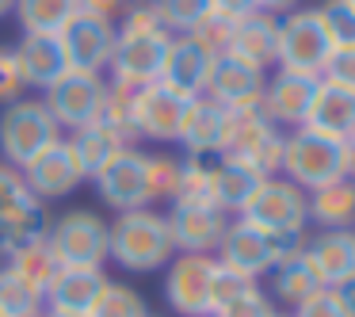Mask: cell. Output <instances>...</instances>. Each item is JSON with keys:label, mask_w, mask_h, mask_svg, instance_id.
I'll use <instances>...</instances> for the list:
<instances>
[{"label": "cell", "mask_w": 355, "mask_h": 317, "mask_svg": "<svg viewBox=\"0 0 355 317\" xmlns=\"http://www.w3.org/2000/svg\"><path fill=\"white\" fill-rule=\"evenodd\" d=\"M302 126L313 130V134H324V138L352 142L355 138V92L321 80V85H317V96H313V108H309V115Z\"/></svg>", "instance_id": "cell-21"}, {"label": "cell", "mask_w": 355, "mask_h": 317, "mask_svg": "<svg viewBox=\"0 0 355 317\" xmlns=\"http://www.w3.org/2000/svg\"><path fill=\"white\" fill-rule=\"evenodd\" d=\"M50 317H69V314H50Z\"/></svg>", "instance_id": "cell-53"}, {"label": "cell", "mask_w": 355, "mask_h": 317, "mask_svg": "<svg viewBox=\"0 0 355 317\" xmlns=\"http://www.w3.org/2000/svg\"><path fill=\"white\" fill-rule=\"evenodd\" d=\"M187 96L172 92L164 80L146 88H134V108H130V123H134V138L138 142H157V146H172L180 138L184 126V111H187Z\"/></svg>", "instance_id": "cell-10"}, {"label": "cell", "mask_w": 355, "mask_h": 317, "mask_svg": "<svg viewBox=\"0 0 355 317\" xmlns=\"http://www.w3.org/2000/svg\"><path fill=\"white\" fill-rule=\"evenodd\" d=\"M283 142H286V134L279 130L260 108L225 111L218 157L252 164L260 176H279V164H283Z\"/></svg>", "instance_id": "cell-3"}, {"label": "cell", "mask_w": 355, "mask_h": 317, "mask_svg": "<svg viewBox=\"0 0 355 317\" xmlns=\"http://www.w3.org/2000/svg\"><path fill=\"white\" fill-rule=\"evenodd\" d=\"M103 85L107 80L100 73H80V69H65L54 85L42 92V103L54 115V123L65 130H80L85 123H96V111L103 100Z\"/></svg>", "instance_id": "cell-11"}, {"label": "cell", "mask_w": 355, "mask_h": 317, "mask_svg": "<svg viewBox=\"0 0 355 317\" xmlns=\"http://www.w3.org/2000/svg\"><path fill=\"white\" fill-rule=\"evenodd\" d=\"M214 12H222L230 19H241L248 12H256V0H214Z\"/></svg>", "instance_id": "cell-47"}, {"label": "cell", "mask_w": 355, "mask_h": 317, "mask_svg": "<svg viewBox=\"0 0 355 317\" xmlns=\"http://www.w3.org/2000/svg\"><path fill=\"white\" fill-rule=\"evenodd\" d=\"M168 233L176 252H191V256H214L222 245V233L230 225L225 210L210 207V203H168Z\"/></svg>", "instance_id": "cell-14"}, {"label": "cell", "mask_w": 355, "mask_h": 317, "mask_svg": "<svg viewBox=\"0 0 355 317\" xmlns=\"http://www.w3.org/2000/svg\"><path fill=\"white\" fill-rule=\"evenodd\" d=\"M271 314H275L271 298L260 291V286H252V291H245L241 298H233L230 306H222L214 317H271Z\"/></svg>", "instance_id": "cell-43"}, {"label": "cell", "mask_w": 355, "mask_h": 317, "mask_svg": "<svg viewBox=\"0 0 355 317\" xmlns=\"http://www.w3.org/2000/svg\"><path fill=\"white\" fill-rule=\"evenodd\" d=\"M352 241H355V230H352Z\"/></svg>", "instance_id": "cell-56"}, {"label": "cell", "mask_w": 355, "mask_h": 317, "mask_svg": "<svg viewBox=\"0 0 355 317\" xmlns=\"http://www.w3.org/2000/svg\"><path fill=\"white\" fill-rule=\"evenodd\" d=\"M42 306V294L27 279H19L8 264H0V314L4 317H27Z\"/></svg>", "instance_id": "cell-35"}, {"label": "cell", "mask_w": 355, "mask_h": 317, "mask_svg": "<svg viewBox=\"0 0 355 317\" xmlns=\"http://www.w3.org/2000/svg\"><path fill=\"white\" fill-rule=\"evenodd\" d=\"M332 294H336V302H340V309H344L347 317H355V275L347 279V283H340V286H332Z\"/></svg>", "instance_id": "cell-48"}, {"label": "cell", "mask_w": 355, "mask_h": 317, "mask_svg": "<svg viewBox=\"0 0 355 317\" xmlns=\"http://www.w3.org/2000/svg\"><path fill=\"white\" fill-rule=\"evenodd\" d=\"M24 184L39 203H54V199H65V195L77 191V187L85 184V172H80V164L73 161L69 146H65V138H62L58 146H50L46 153H39L31 164H27Z\"/></svg>", "instance_id": "cell-18"}, {"label": "cell", "mask_w": 355, "mask_h": 317, "mask_svg": "<svg viewBox=\"0 0 355 317\" xmlns=\"http://www.w3.org/2000/svg\"><path fill=\"white\" fill-rule=\"evenodd\" d=\"M256 279L241 275V271L225 268V264H214V279H210V314H218L222 306H230L233 298H241L245 291H252Z\"/></svg>", "instance_id": "cell-40"}, {"label": "cell", "mask_w": 355, "mask_h": 317, "mask_svg": "<svg viewBox=\"0 0 355 317\" xmlns=\"http://www.w3.org/2000/svg\"><path fill=\"white\" fill-rule=\"evenodd\" d=\"M332 50L336 46H332L317 8H294L279 19V54H275L279 69L321 77L329 58H332Z\"/></svg>", "instance_id": "cell-6"}, {"label": "cell", "mask_w": 355, "mask_h": 317, "mask_svg": "<svg viewBox=\"0 0 355 317\" xmlns=\"http://www.w3.org/2000/svg\"><path fill=\"white\" fill-rule=\"evenodd\" d=\"M298 8V0H256V12H268V16H275V19H283L286 12H294Z\"/></svg>", "instance_id": "cell-49"}, {"label": "cell", "mask_w": 355, "mask_h": 317, "mask_svg": "<svg viewBox=\"0 0 355 317\" xmlns=\"http://www.w3.org/2000/svg\"><path fill=\"white\" fill-rule=\"evenodd\" d=\"M321 80H329V85H340V88H352L355 92V46H336L329 58V65H324Z\"/></svg>", "instance_id": "cell-44"}, {"label": "cell", "mask_w": 355, "mask_h": 317, "mask_svg": "<svg viewBox=\"0 0 355 317\" xmlns=\"http://www.w3.org/2000/svg\"><path fill=\"white\" fill-rule=\"evenodd\" d=\"M0 317H4V314H0Z\"/></svg>", "instance_id": "cell-59"}, {"label": "cell", "mask_w": 355, "mask_h": 317, "mask_svg": "<svg viewBox=\"0 0 355 317\" xmlns=\"http://www.w3.org/2000/svg\"><path fill=\"white\" fill-rule=\"evenodd\" d=\"M130 108H134V88L119 85V80H107V85H103L100 111H96V123L111 126V130L123 134L130 146H138V138H134V123H130Z\"/></svg>", "instance_id": "cell-33"}, {"label": "cell", "mask_w": 355, "mask_h": 317, "mask_svg": "<svg viewBox=\"0 0 355 317\" xmlns=\"http://www.w3.org/2000/svg\"><path fill=\"white\" fill-rule=\"evenodd\" d=\"M65 146H69L73 161L80 164L85 180H92L96 172L107 169L123 149H130V142H126L123 134H115L111 126H103V123H85L80 130H73L69 138H65Z\"/></svg>", "instance_id": "cell-26"}, {"label": "cell", "mask_w": 355, "mask_h": 317, "mask_svg": "<svg viewBox=\"0 0 355 317\" xmlns=\"http://www.w3.org/2000/svg\"><path fill=\"white\" fill-rule=\"evenodd\" d=\"M31 207H39V199L27 191L24 172L0 161V222L12 218V214H19V210H31Z\"/></svg>", "instance_id": "cell-38"}, {"label": "cell", "mask_w": 355, "mask_h": 317, "mask_svg": "<svg viewBox=\"0 0 355 317\" xmlns=\"http://www.w3.org/2000/svg\"><path fill=\"white\" fill-rule=\"evenodd\" d=\"M172 39L176 35L164 31V27H153V31H115L107 80H119V85H130V88L157 85L164 73V62H168Z\"/></svg>", "instance_id": "cell-7"}, {"label": "cell", "mask_w": 355, "mask_h": 317, "mask_svg": "<svg viewBox=\"0 0 355 317\" xmlns=\"http://www.w3.org/2000/svg\"><path fill=\"white\" fill-rule=\"evenodd\" d=\"M263 180H268V176H260L252 164L218 157V169H214V207L225 210V214H230V210H233V214H241Z\"/></svg>", "instance_id": "cell-28"}, {"label": "cell", "mask_w": 355, "mask_h": 317, "mask_svg": "<svg viewBox=\"0 0 355 317\" xmlns=\"http://www.w3.org/2000/svg\"><path fill=\"white\" fill-rule=\"evenodd\" d=\"M214 256L176 252L164 268V302L180 317H207L210 314V279H214Z\"/></svg>", "instance_id": "cell-12"}, {"label": "cell", "mask_w": 355, "mask_h": 317, "mask_svg": "<svg viewBox=\"0 0 355 317\" xmlns=\"http://www.w3.org/2000/svg\"><path fill=\"white\" fill-rule=\"evenodd\" d=\"M271 317H291V314H279V309H275V314H271Z\"/></svg>", "instance_id": "cell-52"}, {"label": "cell", "mask_w": 355, "mask_h": 317, "mask_svg": "<svg viewBox=\"0 0 355 317\" xmlns=\"http://www.w3.org/2000/svg\"><path fill=\"white\" fill-rule=\"evenodd\" d=\"M347 146H352V149H355V138H352V142H347Z\"/></svg>", "instance_id": "cell-54"}, {"label": "cell", "mask_w": 355, "mask_h": 317, "mask_svg": "<svg viewBox=\"0 0 355 317\" xmlns=\"http://www.w3.org/2000/svg\"><path fill=\"white\" fill-rule=\"evenodd\" d=\"M279 176L291 180L302 191H317V187H324V184H336V180L352 176V146L298 126V130H291L283 142Z\"/></svg>", "instance_id": "cell-2"}, {"label": "cell", "mask_w": 355, "mask_h": 317, "mask_svg": "<svg viewBox=\"0 0 355 317\" xmlns=\"http://www.w3.org/2000/svg\"><path fill=\"white\" fill-rule=\"evenodd\" d=\"M146 180H149V203H172L180 191V157L146 153Z\"/></svg>", "instance_id": "cell-37"}, {"label": "cell", "mask_w": 355, "mask_h": 317, "mask_svg": "<svg viewBox=\"0 0 355 317\" xmlns=\"http://www.w3.org/2000/svg\"><path fill=\"white\" fill-rule=\"evenodd\" d=\"M214 169L218 157H184L180 161V191L172 203H210L214 207Z\"/></svg>", "instance_id": "cell-32"}, {"label": "cell", "mask_w": 355, "mask_h": 317, "mask_svg": "<svg viewBox=\"0 0 355 317\" xmlns=\"http://www.w3.org/2000/svg\"><path fill=\"white\" fill-rule=\"evenodd\" d=\"M176 256L164 214L157 210H123L107 222V260L123 271H161Z\"/></svg>", "instance_id": "cell-1"}, {"label": "cell", "mask_w": 355, "mask_h": 317, "mask_svg": "<svg viewBox=\"0 0 355 317\" xmlns=\"http://www.w3.org/2000/svg\"><path fill=\"white\" fill-rule=\"evenodd\" d=\"M233 24L237 19H230V16H222V12H210L207 19H202L199 27L191 31V39H199L202 46L210 50L214 58H222L225 50H230V39H233Z\"/></svg>", "instance_id": "cell-41"}, {"label": "cell", "mask_w": 355, "mask_h": 317, "mask_svg": "<svg viewBox=\"0 0 355 317\" xmlns=\"http://www.w3.org/2000/svg\"><path fill=\"white\" fill-rule=\"evenodd\" d=\"M12 50H16V65H19L24 85L27 88H39V92H46V88L54 85L65 69H69L58 35H24Z\"/></svg>", "instance_id": "cell-23"}, {"label": "cell", "mask_w": 355, "mask_h": 317, "mask_svg": "<svg viewBox=\"0 0 355 317\" xmlns=\"http://www.w3.org/2000/svg\"><path fill=\"white\" fill-rule=\"evenodd\" d=\"M161 24L172 35H191L202 19L214 12V0H153Z\"/></svg>", "instance_id": "cell-36"}, {"label": "cell", "mask_w": 355, "mask_h": 317, "mask_svg": "<svg viewBox=\"0 0 355 317\" xmlns=\"http://www.w3.org/2000/svg\"><path fill=\"white\" fill-rule=\"evenodd\" d=\"M317 291H324V283L317 279L306 248L294 252V256H286V260H279L275 268H271V294H275L279 302H286V306L298 309L302 302H309Z\"/></svg>", "instance_id": "cell-27"}, {"label": "cell", "mask_w": 355, "mask_h": 317, "mask_svg": "<svg viewBox=\"0 0 355 317\" xmlns=\"http://www.w3.org/2000/svg\"><path fill=\"white\" fill-rule=\"evenodd\" d=\"M88 317H149L146 309V298H141L134 286L126 283H103L100 298L92 302V309H88Z\"/></svg>", "instance_id": "cell-34"}, {"label": "cell", "mask_w": 355, "mask_h": 317, "mask_svg": "<svg viewBox=\"0 0 355 317\" xmlns=\"http://www.w3.org/2000/svg\"><path fill=\"white\" fill-rule=\"evenodd\" d=\"M214 62H218V58L210 54L199 39H191V35H176V39H172V50H168V62H164L161 80L172 88V92L195 100V96L207 92V80H210Z\"/></svg>", "instance_id": "cell-19"}, {"label": "cell", "mask_w": 355, "mask_h": 317, "mask_svg": "<svg viewBox=\"0 0 355 317\" xmlns=\"http://www.w3.org/2000/svg\"><path fill=\"white\" fill-rule=\"evenodd\" d=\"M58 142H62V126L46 111L42 96L39 100L19 96L16 103L0 108V157H4V164L24 172L35 157L46 153Z\"/></svg>", "instance_id": "cell-4"}, {"label": "cell", "mask_w": 355, "mask_h": 317, "mask_svg": "<svg viewBox=\"0 0 355 317\" xmlns=\"http://www.w3.org/2000/svg\"><path fill=\"white\" fill-rule=\"evenodd\" d=\"M58 42H62V54L69 62V69L100 73L103 77V69L111 62V50H115V24L103 16H92V12H77L58 31Z\"/></svg>", "instance_id": "cell-13"}, {"label": "cell", "mask_w": 355, "mask_h": 317, "mask_svg": "<svg viewBox=\"0 0 355 317\" xmlns=\"http://www.w3.org/2000/svg\"><path fill=\"white\" fill-rule=\"evenodd\" d=\"M80 12L77 0H16V24L24 35H58Z\"/></svg>", "instance_id": "cell-31"}, {"label": "cell", "mask_w": 355, "mask_h": 317, "mask_svg": "<svg viewBox=\"0 0 355 317\" xmlns=\"http://www.w3.org/2000/svg\"><path fill=\"white\" fill-rule=\"evenodd\" d=\"M46 241L62 268H103L107 264V222L96 210H65L46 225Z\"/></svg>", "instance_id": "cell-9"}, {"label": "cell", "mask_w": 355, "mask_h": 317, "mask_svg": "<svg viewBox=\"0 0 355 317\" xmlns=\"http://www.w3.org/2000/svg\"><path fill=\"white\" fill-rule=\"evenodd\" d=\"M103 283H107L103 268H62L54 275V283L46 286V294H42V306H46L50 314L88 317V309L100 298Z\"/></svg>", "instance_id": "cell-20"}, {"label": "cell", "mask_w": 355, "mask_h": 317, "mask_svg": "<svg viewBox=\"0 0 355 317\" xmlns=\"http://www.w3.org/2000/svg\"><path fill=\"white\" fill-rule=\"evenodd\" d=\"M16 12V0H0V19H8Z\"/></svg>", "instance_id": "cell-50"}, {"label": "cell", "mask_w": 355, "mask_h": 317, "mask_svg": "<svg viewBox=\"0 0 355 317\" xmlns=\"http://www.w3.org/2000/svg\"><path fill=\"white\" fill-rule=\"evenodd\" d=\"M309 218L321 222L324 230H352L355 225V180L344 176L336 184H324L317 191H306Z\"/></svg>", "instance_id": "cell-29"}, {"label": "cell", "mask_w": 355, "mask_h": 317, "mask_svg": "<svg viewBox=\"0 0 355 317\" xmlns=\"http://www.w3.org/2000/svg\"><path fill=\"white\" fill-rule=\"evenodd\" d=\"M302 248H306V237H271V233L256 230L252 222L237 218V222L225 225L214 260L241 271V275H248V279H260L263 271H271L279 260L302 252Z\"/></svg>", "instance_id": "cell-5"}, {"label": "cell", "mask_w": 355, "mask_h": 317, "mask_svg": "<svg viewBox=\"0 0 355 317\" xmlns=\"http://www.w3.org/2000/svg\"><path fill=\"white\" fill-rule=\"evenodd\" d=\"M352 180H355V149H352Z\"/></svg>", "instance_id": "cell-51"}, {"label": "cell", "mask_w": 355, "mask_h": 317, "mask_svg": "<svg viewBox=\"0 0 355 317\" xmlns=\"http://www.w3.org/2000/svg\"><path fill=\"white\" fill-rule=\"evenodd\" d=\"M207 317H214V314H207Z\"/></svg>", "instance_id": "cell-57"}, {"label": "cell", "mask_w": 355, "mask_h": 317, "mask_svg": "<svg viewBox=\"0 0 355 317\" xmlns=\"http://www.w3.org/2000/svg\"><path fill=\"white\" fill-rule=\"evenodd\" d=\"M77 4H80V12H92V16H103V19L115 24V19L126 12L130 0H77Z\"/></svg>", "instance_id": "cell-46"}, {"label": "cell", "mask_w": 355, "mask_h": 317, "mask_svg": "<svg viewBox=\"0 0 355 317\" xmlns=\"http://www.w3.org/2000/svg\"><path fill=\"white\" fill-rule=\"evenodd\" d=\"M306 256L313 264L317 279L324 286H340L355 275V241H352V230H324L317 233L313 241H306Z\"/></svg>", "instance_id": "cell-24"}, {"label": "cell", "mask_w": 355, "mask_h": 317, "mask_svg": "<svg viewBox=\"0 0 355 317\" xmlns=\"http://www.w3.org/2000/svg\"><path fill=\"white\" fill-rule=\"evenodd\" d=\"M96 195L103 199V207L111 210H146L149 203V180H146V153L141 149H123L103 172H96Z\"/></svg>", "instance_id": "cell-15"}, {"label": "cell", "mask_w": 355, "mask_h": 317, "mask_svg": "<svg viewBox=\"0 0 355 317\" xmlns=\"http://www.w3.org/2000/svg\"><path fill=\"white\" fill-rule=\"evenodd\" d=\"M263 85H268V73L256 69V65L241 62L233 54H222L210 69L207 80V100H214L218 108L225 111H248V108H260L263 100Z\"/></svg>", "instance_id": "cell-16"}, {"label": "cell", "mask_w": 355, "mask_h": 317, "mask_svg": "<svg viewBox=\"0 0 355 317\" xmlns=\"http://www.w3.org/2000/svg\"><path fill=\"white\" fill-rule=\"evenodd\" d=\"M149 317H153V314H149Z\"/></svg>", "instance_id": "cell-58"}, {"label": "cell", "mask_w": 355, "mask_h": 317, "mask_svg": "<svg viewBox=\"0 0 355 317\" xmlns=\"http://www.w3.org/2000/svg\"><path fill=\"white\" fill-rule=\"evenodd\" d=\"M24 92H27V85H24V77H19L16 50H12V46H0V108L16 103Z\"/></svg>", "instance_id": "cell-42"}, {"label": "cell", "mask_w": 355, "mask_h": 317, "mask_svg": "<svg viewBox=\"0 0 355 317\" xmlns=\"http://www.w3.org/2000/svg\"><path fill=\"white\" fill-rule=\"evenodd\" d=\"M317 16H321L324 31H329L332 46H355V8L347 0H324L317 8Z\"/></svg>", "instance_id": "cell-39"}, {"label": "cell", "mask_w": 355, "mask_h": 317, "mask_svg": "<svg viewBox=\"0 0 355 317\" xmlns=\"http://www.w3.org/2000/svg\"><path fill=\"white\" fill-rule=\"evenodd\" d=\"M241 218L252 222L256 230L271 233V237H302L309 222V199L291 180L268 176L248 199V207L241 210Z\"/></svg>", "instance_id": "cell-8"}, {"label": "cell", "mask_w": 355, "mask_h": 317, "mask_svg": "<svg viewBox=\"0 0 355 317\" xmlns=\"http://www.w3.org/2000/svg\"><path fill=\"white\" fill-rule=\"evenodd\" d=\"M222 126H225V108H218L207 96H195L184 111V126H180L176 146H184L187 157H218Z\"/></svg>", "instance_id": "cell-25"}, {"label": "cell", "mask_w": 355, "mask_h": 317, "mask_svg": "<svg viewBox=\"0 0 355 317\" xmlns=\"http://www.w3.org/2000/svg\"><path fill=\"white\" fill-rule=\"evenodd\" d=\"M317 85H321V77H306V73L275 69V77H268V85H263L260 111L279 126V130H283V126H294V130H298V126L306 123L309 108H313Z\"/></svg>", "instance_id": "cell-17"}, {"label": "cell", "mask_w": 355, "mask_h": 317, "mask_svg": "<svg viewBox=\"0 0 355 317\" xmlns=\"http://www.w3.org/2000/svg\"><path fill=\"white\" fill-rule=\"evenodd\" d=\"M225 54H233L241 62L268 73L275 65V54H279V19L268 16V12H248V16H241L233 24V39H230Z\"/></svg>", "instance_id": "cell-22"}, {"label": "cell", "mask_w": 355, "mask_h": 317, "mask_svg": "<svg viewBox=\"0 0 355 317\" xmlns=\"http://www.w3.org/2000/svg\"><path fill=\"white\" fill-rule=\"evenodd\" d=\"M347 4H352V8H355V0H347Z\"/></svg>", "instance_id": "cell-55"}, {"label": "cell", "mask_w": 355, "mask_h": 317, "mask_svg": "<svg viewBox=\"0 0 355 317\" xmlns=\"http://www.w3.org/2000/svg\"><path fill=\"white\" fill-rule=\"evenodd\" d=\"M0 264H8V268L16 271L19 279H27V283H31L39 294H46V286L54 283V275L62 271V260L54 256V248H50L46 233H39V237L24 241L16 252H8Z\"/></svg>", "instance_id": "cell-30"}, {"label": "cell", "mask_w": 355, "mask_h": 317, "mask_svg": "<svg viewBox=\"0 0 355 317\" xmlns=\"http://www.w3.org/2000/svg\"><path fill=\"white\" fill-rule=\"evenodd\" d=\"M291 317H347L344 309H340V302H336V294L324 286V291H317L309 302H302L298 309H294Z\"/></svg>", "instance_id": "cell-45"}]
</instances>
